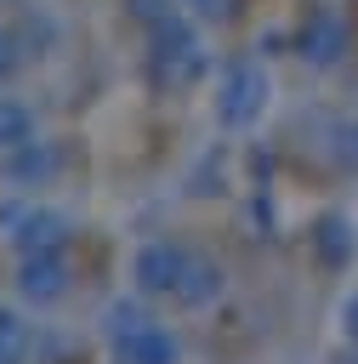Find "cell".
I'll return each mask as SVG.
<instances>
[{
  "label": "cell",
  "instance_id": "cell-14",
  "mask_svg": "<svg viewBox=\"0 0 358 364\" xmlns=\"http://www.w3.org/2000/svg\"><path fill=\"white\" fill-rule=\"evenodd\" d=\"M17 74V51H11V40L0 34V80H11Z\"/></svg>",
  "mask_w": 358,
  "mask_h": 364
},
{
  "label": "cell",
  "instance_id": "cell-9",
  "mask_svg": "<svg viewBox=\"0 0 358 364\" xmlns=\"http://www.w3.org/2000/svg\"><path fill=\"white\" fill-rule=\"evenodd\" d=\"M0 171H6V182H34V188H40V182H45L51 171H57V148L34 136V142H23V148H11Z\"/></svg>",
  "mask_w": 358,
  "mask_h": 364
},
{
  "label": "cell",
  "instance_id": "cell-2",
  "mask_svg": "<svg viewBox=\"0 0 358 364\" xmlns=\"http://www.w3.org/2000/svg\"><path fill=\"white\" fill-rule=\"evenodd\" d=\"M188 262H193L188 245L148 239V245H136V256H131V279H136L142 296H176V284L188 279Z\"/></svg>",
  "mask_w": 358,
  "mask_h": 364
},
{
  "label": "cell",
  "instance_id": "cell-15",
  "mask_svg": "<svg viewBox=\"0 0 358 364\" xmlns=\"http://www.w3.org/2000/svg\"><path fill=\"white\" fill-rule=\"evenodd\" d=\"M352 364H358V358H352Z\"/></svg>",
  "mask_w": 358,
  "mask_h": 364
},
{
  "label": "cell",
  "instance_id": "cell-8",
  "mask_svg": "<svg viewBox=\"0 0 358 364\" xmlns=\"http://www.w3.org/2000/svg\"><path fill=\"white\" fill-rule=\"evenodd\" d=\"M341 46H347V34H341V17H335V11H318V17L301 28V57H307L313 68H330V63L341 57Z\"/></svg>",
  "mask_w": 358,
  "mask_h": 364
},
{
  "label": "cell",
  "instance_id": "cell-12",
  "mask_svg": "<svg viewBox=\"0 0 358 364\" xmlns=\"http://www.w3.org/2000/svg\"><path fill=\"white\" fill-rule=\"evenodd\" d=\"M131 324H142V307L136 301H114L108 307V336H125Z\"/></svg>",
  "mask_w": 358,
  "mask_h": 364
},
{
  "label": "cell",
  "instance_id": "cell-3",
  "mask_svg": "<svg viewBox=\"0 0 358 364\" xmlns=\"http://www.w3.org/2000/svg\"><path fill=\"white\" fill-rule=\"evenodd\" d=\"M17 296L28 307H57L68 296V250H23L17 256Z\"/></svg>",
  "mask_w": 358,
  "mask_h": 364
},
{
  "label": "cell",
  "instance_id": "cell-4",
  "mask_svg": "<svg viewBox=\"0 0 358 364\" xmlns=\"http://www.w3.org/2000/svg\"><path fill=\"white\" fill-rule=\"evenodd\" d=\"M307 245H313V262H318L324 273H341V267H352V256H358V228H352L347 210H318L313 228H307Z\"/></svg>",
  "mask_w": 358,
  "mask_h": 364
},
{
  "label": "cell",
  "instance_id": "cell-1",
  "mask_svg": "<svg viewBox=\"0 0 358 364\" xmlns=\"http://www.w3.org/2000/svg\"><path fill=\"white\" fill-rule=\"evenodd\" d=\"M261 108H267V74L256 63H233L216 85V125L244 131V125L261 119Z\"/></svg>",
  "mask_w": 358,
  "mask_h": 364
},
{
  "label": "cell",
  "instance_id": "cell-13",
  "mask_svg": "<svg viewBox=\"0 0 358 364\" xmlns=\"http://www.w3.org/2000/svg\"><path fill=\"white\" fill-rule=\"evenodd\" d=\"M341 336H347V341L358 347V290H352V296L341 301Z\"/></svg>",
  "mask_w": 358,
  "mask_h": 364
},
{
  "label": "cell",
  "instance_id": "cell-7",
  "mask_svg": "<svg viewBox=\"0 0 358 364\" xmlns=\"http://www.w3.org/2000/svg\"><path fill=\"white\" fill-rule=\"evenodd\" d=\"M222 290H227V273H222V262H210V256H199L193 250V262H188V279L176 284V307H188V313H199V307H210V301H222Z\"/></svg>",
  "mask_w": 358,
  "mask_h": 364
},
{
  "label": "cell",
  "instance_id": "cell-6",
  "mask_svg": "<svg viewBox=\"0 0 358 364\" xmlns=\"http://www.w3.org/2000/svg\"><path fill=\"white\" fill-rule=\"evenodd\" d=\"M63 245H68V216L51 210V205H34L11 222V250L17 256L23 250H63Z\"/></svg>",
  "mask_w": 358,
  "mask_h": 364
},
{
  "label": "cell",
  "instance_id": "cell-5",
  "mask_svg": "<svg viewBox=\"0 0 358 364\" xmlns=\"http://www.w3.org/2000/svg\"><path fill=\"white\" fill-rule=\"evenodd\" d=\"M176 358H182V347H176L170 324H159V318H142L125 336H114V364H176Z\"/></svg>",
  "mask_w": 358,
  "mask_h": 364
},
{
  "label": "cell",
  "instance_id": "cell-10",
  "mask_svg": "<svg viewBox=\"0 0 358 364\" xmlns=\"http://www.w3.org/2000/svg\"><path fill=\"white\" fill-rule=\"evenodd\" d=\"M34 142V108L17 102V97H0V154Z\"/></svg>",
  "mask_w": 358,
  "mask_h": 364
},
{
  "label": "cell",
  "instance_id": "cell-11",
  "mask_svg": "<svg viewBox=\"0 0 358 364\" xmlns=\"http://www.w3.org/2000/svg\"><path fill=\"white\" fill-rule=\"evenodd\" d=\"M0 364H28V330L11 307H0Z\"/></svg>",
  "mask_w": 358,
  "mask_h": 364
}]
</instances>
